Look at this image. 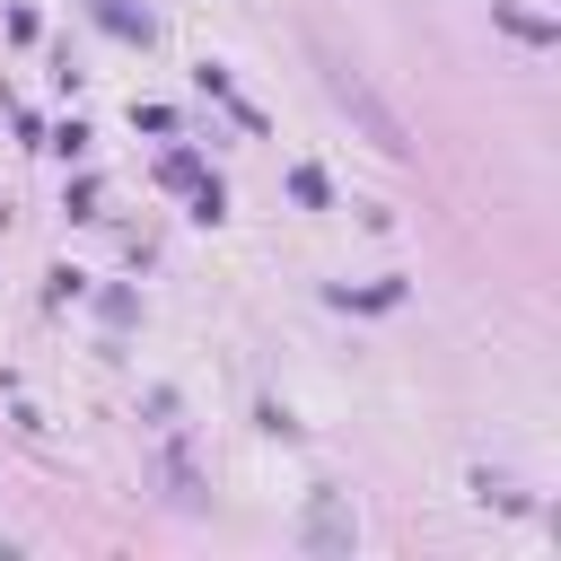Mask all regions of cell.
I'll use <instances>...</instances> for the list:
<instances>
[{"label":"cell","instance_id":"obj_1","mask_svg":"<svg viewBox=\"0 0 561 561\" xmlns=\"http://www.w3.org/2000/svg\"><path fill=\"white\" fill-rule=\"evenodd\" d=\"M324 88H333V105H342V114H359V123H368V140H377L386 158H403V149H412V140H403V123L377 105V88H368L351 61H324Z\"/></svg>","mask_w":561,"mask_h":561}]
</instances>
